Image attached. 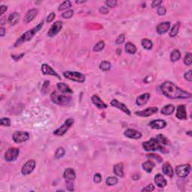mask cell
I'll use <instances>...</instances> for the list:
<instances>
[{"label": "cell", "instance_id": "6da1fadb", "mask_svg": "<svg viewBox=\"0 0 192 192\" xmlns=\"http://www.w3.org/2000/svg\"><path fill=\"white\" fill-rule=\"evenodd\" d=\"M162 93L168 98L172 99H190L191 94L177 86L171 81H165L160 86Z\"/></svg>", "mask_w": 192, "mask_h": 192}, {"label": "cell", "instance_id": "7a4b0ae2", "mask_svg": "<svg viewBox=\"0 0 192 192\" xmlns=\"http://www.w3.org/2000/svg\"><path fill=\"white\" fill-rule=\"evenodd\" d=\"M43 26H44V21L42 20L39 24H38L37 26H35L34 28H33V29H30V30L27 31V32H26L25 33H23V34L18 39H17V42H15L14 46L15 47L20 46V45L22 44L30 41L31 39L34 37L35 35H36L37 33H39V31L41 30V29L43 27Z\"/></svg>", "mask_w": 192, "mask_h": 192}, {"label": "cell", "instance_id": "3957f363", "mask_svg": "<svg viewBox=\"0 0 192 192\" xmlns=\"http://www.w3.org/2000/svg\"><path fill=\"white\" fill-rule=\"evenodd\" d=\"M143 148L146 152H154V151H160L161 152L165 153L166 149L165 146L162 145L160 142L157 140L156 137H152L148 141L143 143Z\"/></svg>", "mask_w": 192, "mask_h": 192}, {"label": "cell", "instance_id": "277c9868", "mask_svg": "<svg viewBox=\"0 0 192 192\" xmlns=\"http://www.w3.org/2000/svg\"><path fill=\"white\" fill-rule=\"evenodd\" d=\"M50 99L53 103L56 104V105L65 106V105H68L71 103L72 98L69 95H59L58 92H53L51 93Z\"/></svg>", "mask_w": 192, "mask_h": 192}, {"label": "cell", "instance_id": "5b68a950", "mask_svg": "<svg viewBox=\"0 0 192 192\" xmlns=\"http://www.w3.org/2000/svg\"><path fill=\"white\" fill-rule=\"evenodd\" d=\"M63 76L68 80H72V81L77 82V83H84L86 80V76L82 73L77 72V71H64Z\"/></svg>", "mask_w": 192, "mask_h": 192}, {"label": "cell", "instance_id": "8992f818", "mask_svg": "<svg viewBox=\"0 0 192 192\" xmlns=\"http://www.w3.org/2000/svg\"><path fill=\"white\" fill-rule=\"evenodd\" d=\"M74 122V119H67L65 122L63 123L59 128H58L56 130H55V131H53V134L56 136H63L68 131V129H69L73 125Z\"/></svg>", "mask_w": 192, "mask_h": 192}, {"label": "cell", "instance_id": "52a82bcc", "mask_svg": "<svg viewBox=\"0 0 192 192\" xmlns=\"http://www.w3.org/2000/svg\"><path fill=\"white\" fill-rule=\"evenodd\" d=\"M20 151L17 148H10L7 150V152L5 154V159L6 162H14L18 158Z\"/></svg>", "mask_w": 192, "mask_h": 192}, {"label": "cell", "instance_id": "ba28073f", "mask_svg": "<svg viewBox=\"0 0 192 192\" xmlns=\"http://www.w3.org/2000/svg\"><path fill=\"white\" fill-rule=\"evenodd\" d=\"M12 138L16 143H23L29 140V134L26 131H15L13 134Z\"/></svg>", "mask_w": 192, "mask_h": 192}, {"label": "cell", "instance_id": "9c48e42d", "mask_svg": "<svg viewBox=\"0 0 192 192\" xmlns=\"http://www.w3.org/2000/svg\"><path fill=\"white\" fill-rule=\"evenodd\" d=\"M36 162L34 160H29L27 162L23 165V168H22L21 172L23 175H29L30 173H33L34 169L36 168Z\"/></svg>", "mask_w": 192, "mask_h": 192}, {"label": "cell", "instance_id": "30bf717a", "mask_svg": "<svg viewBox=\"0 0 192 192\" xmlns=\"http://www.w3.org/2000/svg\"><path fill=\"white\" fill-rule=\"evenodd\" d=\"M191 171V166L189 165H182L176 168V173L179 177L185 178L188 176Z\"/></svg>", "mask_w": 192, "mask_h": 192}, {"label": "cell", "instance_id": "8fae6325", "mask_svg": "<svg viewBox=\"0 0 192 192\" xmlns=\"http://www.w3.org/2000/svg\"><path fill=\"white\" fill-rule=\"evenodd\" d=\"M62 29V22L59 21V20L55 22L50 28L47 33V36L49 37H54L59 33Z\"/></svg>", "mask_w": 192, "mask_h": 192}, {"label": "cell", "instance_id": "7c38bea8", "mask_svg": "<svg viewBox=\"0 0 192 192\" xmlns=\"http://www.w3.org/2000/svg\"><path fill=\"white\" fill-rule=\"evenodd\" d=\"M110 105L112 107H114L122 110L123 113L127 114L128 116H131V111L128 108V107L123 103H122V102H119L116 99H113L110 102Z\"/></svg>", "mask_w": 192, "mask_h": 192}, {"label": "cell", "instance_id": "4fadbf2b", "mask_svg": "<svg viewBox=\"0 0 192 192\" xmlns=\"http://www.w3.org/2000/svg\"><path fill=\"white\" fill-rule=\"evenodd\" d=\"M158 109L156 107H148L146 109L143 110L138 111V112H136L135 114L137 116H139L141 117H147L149 116H152L153 114L156 113L158 112Z\"/></svg>", "mask_w": 192, "mask_h": 192}, {"label": "cell", "instance_id": "5bb4252c", "mask_svg": "<svg viewBox=\"0 0 192 192\" xmlns=\"http://www.w3.org/2000/svg\"><path fill=\"white\" fill-rule=\"evenodd\" d=\"M124 135L128 138L135 139V140H139L142 137V134L140 131L135 129H132V128H128L124 132Z\"/></svg>", "mask_w": 192, "mask_h": 192}, {"label": "cell", "instance_id": "9a60e30c", "mask_svg": "<svg viewBox=\"0 0 192 192\" xmlns=\"http://www.w3.org/2000/svg\"><path fill=\"white\" fill-rule=\"evenodd\" d=\"M42 71L44 74L45 75H51V76H54V77H57L59 80H61V77L56 72V71H54L49 65L47 64H43L42 65Z\"/></svg>", "mask_w": 192, "mask_h": 192}, {"label": "cell", "instance_id": "2e32d148", "mask_svg": "<svg viewBox=\"0 0 192 192\" xmlns=\"http://www.w3.org/2000/svg\"><path fill=\"white\" fill-rule=\"evenodd\" d=\"M149 125L154 129H162L167 126V122L164 119H155L151 121Z\"/></svg>", "mask_w": 192, "mask_h": 192}, {"label": "cell", "instance_id": "e0dca14e", "mask_svg": "<svg viewBox=\"0 0 192 192\" xmlns=\"http://www.w3.org/2000/svg\"><path fill=\"white\" fill-rule=\"evenodd\" d=\"M91 100H92V102L93 103V105L97 107L99 109H106V108H107V105L99 98V95H92V98H91Z\"/></svg>", "mask_w": 192, "mask_h": 192}, {"label": "cell", "instance_id": "ac0fdd59", "mask_svg": "<svg viewBox=\"0 0 192 192\" xmlns=\"http://www.w3.org/2000/svg\"><path fill=\"white\" fill-rule=\"evenodd\" d=\"M176 118L179 120H185L187 119V111L186 107L184 105H179L176 108Z\"/></svg>", "mask_w": 192, "mask_h": 192}, {"label": "cell", "instance_id": "d6986e66", "mask_svg": "<svg viewBox=\"0 0 192 192\" xmlns=\"http://www.w3.org/2000/svg\"><path fill=\"white\" fill-rule=\"evenodd\" d=\"M64 179L66 182H73L76 179L75 171L71 168H67L64 172Z\"/></svg>", "mask_w": 192, "mask_h": 192}, {"label": "cell", "instance_id": "ffe728a7", "mask_svg": "<svg viewBox=\"0 0 192 192\" xmlns=\"http://www.w3.org/2000/svg\"><path fill=\"white\" fill-rule=\"evenodd\" d=\"M170 28H171V23L170 22H163V23H161L158 25L156 31L159 35H163L168 33Z\"/></svg>", "mask_w": 192, "mask_h": 192}, {"label": "cell", "instance_id": "44dd1931", "mask_svg": "<svg viewBox=\"0 0 192 192\" xmlns=\"http://www.w3.org/2000/svg\"><path fill=\"white\" fill-rule=\"evenodd\" d=\"M155 182L158 188H165L168 184L165 177L160 173H158L155 176Z\"/></svg>", "mask_w": 192, "mask_h": 192}, {"label": "cell", "instance_id": "7402d4cb", "mask_svg": "<svg viewBox=\"0 0 192 192\" xmlns=\"http://www.w3.org/2000/svg\"><path fill=\"white\" fill-rule=\"evenodd\" d=\"M149 99H150V95L149 93H144L138 96V98L136 100V104L138 106H143L147 103Z\"/></svg>", "mask_w": 192, "mask_h": 192}, {"label": "cell", "instance_id": "603a6c76", "mask_svg": "<svg viewBox=\"0 0 192 192\" xmlns=\"http://www.w3.org/2000/svg\"><path fill=\"white\" fill-rule=\"evenodd\" d=\"M38 14V10L36 8H33L28 11V12L26 13V16H25L24 20L26 23H29V22L33 21L36 17Z\"/></svg>", "mask_w": 192, "mask_h": 192}, {"label": "cell", "instance_id": "cb8c5ba5", "mask_svg": "<svg viewBox=\"0 0 192 192\" xmlns=\"http://www.w3.org/2000/svg\"><path fill=\"white\" fill-rule=\"evenodd\" d=\"M20 20V15L17 12H14L8 16V21L11 26H14L17 24Z\"/></svg>", "mask_w": 192, "mask_h": 192}, {"label": "cell", "instance_id": "d4e9b609", "mask_svg": "<svg viewBox=\"0 0 192 192\" xmlns=\"http://www.w3.org/2000/svg\"><path fill=\"white\" fill-rule=\"evenodd\" d=\"M162 171H163L164 174H165L166 176L169 177L173 176V169L172 166L171 165V164L167 162V163L164 164L163 168H162Z\"/></svg>", "mask_w": 192, "mask_h": 192}, {"label": "cell", "instance_id": "484cf974", "mask_svg": "<svg viewBox=\"0 0 192 192\" xmlns=\"http://www.w3.org/2000/svg\"><path fill=\"white\" fill-rule=\"evenodd\" d=\"M57 89L63 94H71L73 93V91L71 88L64 83H57Z\"/></svg>", "mask_w": 192, "mask_h": 192}, {"label": "cell", "instance_id": "4316f807", "mask_svg": "<svg viewBox=\"0 0 192 192\" xmlns=\"http://www.w3.org/2000/svg\"><path fill=\"white\" fill-rule=\"evenodd\" d=\"M175 111V107L173 105H168L164 107L161 110V113L164 115H171Z\"/></svg>", "mask_w": 192, "mask_h": 192}, {"label": "cell", "instance_id": "83f0119b", "mask_svg": "<svg viewBox=\"0 0 192 192\" xmlns=\"http://www.w3.org/2000/svg\"><path fill=\"white\" fill-rule=\"evenodd\" d=\"M113 172L117 176L123 177L124 176V171H123V165L122 163L117 164L114 166Z\"/></svg>", "mask_w": 192, "mask_h": 192}, {"label": "cell", "instance_id": "f1b7e54d", "mask_svg": "<svg viewBox=\"0 0 192 192\" xmlns=\"http://www.w3.org/2000/svg\"><path fill=\"white\" fill-rule=\"evenodd\" d=\"M155 164L153 162H152V161H147V162H144V163L142 165L143 169L147 173L152 172L153 168H155Z\"/></svg>", "mask_w": 192, "mask_h": 192}, {"label": "cell", "instance_id": "f546056e", "mask_svg": "<svg viewBox=\"0 0 192 192\" xmlns=\"http://www.w3.org/2000/svg\"><path fill=\"white\" fill-rule=\"evenodd\" d=\"M125 51L126 53L129 54H134L137 52V47L134 44L131 42H128L125 44Z\"/></svg>", "mask_w": 192, "mask_h": 192}, {"label": "cell", "instance_id": "4dcf8cb0", "mask_svg": "<svg viewBox=\"0 0 192 192\" xmlns=\"http://www.w3.org/2000/svg\"><path fill=\"white\" fill-rule=\"evenodd\" d=\"M180 26H181V23H180V22H177V23L173 26L172 29L171 30V33H170V36H171V37H175V36H177V34L179 33V31Z\"/></svg>", "mask_w": 192, "mask_h": 192}, {"label": "cell", "instance_id": "1f68e13d", "mask_svg": "<svg viewBox=\"0 0 192 192\" xmlns=\"http://www.w3.org/2000/svg\"><path fill=\"white\" fill-rule=\"evenodd\" d=\"M181 58V53L178 50H174L171 52V62H177L178 60H179V59Z\"/></svg>", "mask_w": 192, "mask_h": 192}, {"label": "cell", "instance_id": "d6a6232c", "mask_svg": "<svg viewBox=\"0 0 192 192\" xmlns=\"http://www.w3.org/2000/svg\"><path fill=\"white\" fill-rule=\"evenodd\" d=\"M141 44L143 47L146 50H151L153 47V44H152V41L147 39H143L141 41Z\"/></svg>", "mask_w": 192, "mask_h": 192}, {"label": "cell", "instance_id": "836d02e7", "mask_svg": "<svg viewBox=\"0 0 192 192\" xmlns=\"http://www.w3.org/2000/svg\"><path fill=\"white\" fill-rule=\"evenodd\" d=\"M99 68L103 71H108L111 68V63L107 61H103L101 62Z\"/></svg>", "mask_w": 192, "mask_h": 192}, {"label": "cell", "instance_id": "e575fe53", "mask_svg": "<svg viewBox=\"0 0 192 192\" xmlns=\"http://www.w3.org/2000/svg\"><path fill=\"white\" fill-rule=\"evenodd\" d=\"M156 138L157 140L160 142V143H161L162 145H163V146H168V145H170L169 140H168V138H167L165 136H164L163 134H158V135H157Z\"/></svg>", "mask_w": 192, "mask_h": 192}, {"label": "cell", "instance_id": "d590c367", "mask_svg": "<svg viewBox=\"0 0 192 192\" xmlns=\"http://www.w3.org/2000/svg\"><path fill=\"white\" fill-rule=\"evenodd\" d=\"M71 7V2L70 1H65V2H63L61 5H59V7L58 10L59 11H65V10L68 9Z\"/></svg>", "mask_w": 192, "mask_h": 192}, {"label": "cell", "instance_id": "8d00e7d4", "mask_svg": "<svg viewBox=\"0 0 192 192\" xmlns=\"http://www.w3.org/2000/svg\"><path fill=\"white\" fill-rule=\"evenodd\" d=\"M65 149H64L63 147H62V146H60V147H59L58 149H56V151L55 158H56V159H59V158H62V157L65 155Z\"/></svg>", "mask_w": 192, "mask_h": 192}, {"label": "cell", "instance_id": "74e56055", "mask_svg": "<svg viewBox=\"0 0 192 192\" xmlns=\"http://www.w3.org/2000/svg\"><path fill=\"white\" fill-rule=\"evenodd\" d=\"M105 44L103 41H100V42H98L93 47V50L95 52H99V51H102V50L105 48Z\"/></svg>", "mask_w": 192, "mask_h": 192}, {"label": "cell", "instance_id": "f35d334b", "mask_svg": "<svg viewBox=\"0 0 192 192\" xmlns=\"http://www.w3.org/2000/svg\"><path fill=\"white\" fill-rule=\"evenodd\" d=\"M117 182H118V179L114 176L108 177L106 180V183L108 186L115 185L117 184Z\"/></svg>", "mask_w": 192, "mask_h": 192}, {"label": "cell", "instance_id": "ab89813d", "mask_svg": "<svg viewBox=\"0 0 192 192\" xmlns=\"http://www.w3.org/2000/svg\"><path fill=\"white\" fill-rule=\"evenodd\" d=\"M191 62H192L191 53H187L185 56L184 58V64L185 65H188V66H189V65H191Z\"/></svg>", "mask_w": 192, "mask_h": 192}, {"label": "cell", "instance_id": "60d3db41", "mask_svg": "<svg viewBox=\"0 0 192 192\" xmlns=\"http://www.w3.org/2000/svg\"><path fill=\"white\" fill-rule=\"evenodd\" d=\"M73 15H74L73 10H68V11H66L65 12H63L62 14V17L65 19H70L71 17H72Z\"/></svg>", "mask_w": 192, "mask_h": 192}, {"label": "cell", "instance_id": "b9f144b4", "mask_svg": "<svg viewBox=\"0 0 192 192\" xmlns=\"http://www.w3.org/2000/svg\"><path fill=\"white\" fill-rule=\"evenodd\" d=\"M0 123H1V125L2 126H5V127H9L11 125V119L9 118H7V117H5V118L1 119V121H0Z\"/></svg>", "mask_w": 192, "mask_h": 192}, {"label": "cell", "instance_id": "7bdbcfd3", "mask_svg": "<svg viewBox=\"0 0 192 192\" xmlns=\"http://www.w3.org/2000/svg\"><path fill=\"white\" fill-rule=\"evenodd\" d=\"M147 157L149 158H154V159L157 160L158 163H162V161H163V158H161L159 155H155V154H149V155H147Z\"/></svg>", "mask_w": 192, "mask_h": 192}, {"label": "cell", "instance_id": "ee69618b", "mask_svg": "<svg viewBox=\"0 0 192 192\" xmlns=\"http://www.w3.org/2000/svg\"><path fill=\"white\" fill-rule=\"evenodd\" d=\"M105 4L110 8H113L117 5V1H116V0H107L105 2Z\"/></svg>", "mask_w": 192, "mask_h": 192}, {"label": "cell", "instance_id": "f6af8a7d", "mask_svg": "<svg viewBox=\"0 0 192 192\" xmlns=\"http://www.w3.org/2000/svg\"><path fill=\"white\" fill-rule=\"evenodd\" d=\"M166 8L164 6H159L158 7V10H157V13H158V15L160 16H163L166 14Z\"/></svg>", "mask_w": 192, "mask_h": 192}, {"label": "cell", "instance_id": "bcb514c9", "mask_svg": "<svg viewBox=\"0 0 192 192\" xmlns=\"http://www.w3.org/2000/svg\"><path fill=\"white\" fill-rule=\"evenodd\" d=\"M102 176L100 173H95V176L93 177V180L95 183H100L102 182Z\"/></svg>", "mask_w": 192, "mask_h": 192}, {"label": "cell", "instance_id": "7dc6e473", "mask_svg": "<svg viewBox=\"0 0 192 192\" xmlns=\"http://www.w3.org/2000/svg\"><path fill=\"white\" fill-rule=\"evenodd\" d=\"M49 86H50V81H47H47H45L44 83L43 86H42V92H43L44 94H45L47 92Z\"/></svg>", "mask_w": 192, "mask_h": 192}, {"label": "cell", "instance_id": "c3c4849f", "mask_svg": "<svg viewBox=\"0 0 192 192\" xmlns=\"http://www.w3.org/2000/svg\"><path fill=\"white\" fill-rule=\"evenodd\" d=\"M184 77L187 81L191 82L192 81V75H191V70H189L188 72H186L184 74Z\"/></svg>", "mask_w": 192, "mask_h": 192}, {"label": "cell", "instance_id": "681fc988", "mask_svg": "<svg viewBox=\"0 0 192 192\" xmlns=\"http://www.w3.org/2000/svg\"><path fill=\"white\" fill-rule=\"evenodd\" d=\"M155 190V187H154V185L152 184H149L147 186H146L145 188H143V189H142V191H153Z\"/></svg>", "mask_w": 192, "mask_h": 192}, {"label": "cell", "instance_id": "f907efd6", "mask_svg": "<svg viewBox=\"0 0 192 192\" xmlns=\"http://www.w3.org/2000/svg\"><path fill=\"white\" fill-rule=\"evenodd\" d=\"M125 37L124 35H120V36L117 38L116 40V44H122L123 42H125Z\"/></svg>", "mask_w": 192, "mask_h": 192}, {"label": "cell", "instance_id": "816d5d0a", "mask_svg": "<svg viewBox=\"0 0 192 192\" xmlns=\"http://www.w3.org/2000/svg\"><path fill=\"white\" fill-rule=\"evenodd\" d=\"M55 17H56L55 13L54 12L50 13V14L47 16V23H51V22L55 19Z\"/></svg>", "mask_w": 192, "mask_h": 192}, {"label": "cell", "instance_id": "f5cc1de1", "mask_svg": "<svg viewBox=\"0 0 192 192\" xmlns=\"http://www.w3.org/2000/svg\"><path fill=\"white\" fill-rule=\"evenodd\" d=\"M161 4H162V1H158V0H155L153 1L152 3V8H155V7L161 6Z\"/></svg>", "mask_w": 192, "mask_h": 192}, {"label": "cell", "instance_id": "db71d44e", "mask_svg": "<svg viewBox=\"0 0 192 192\" xmlns=\"http://www.w3.org/2000/svg\"><path fill=\"white\" fill-rule=\"evenodd\" d=\"M7 9H8V7H7L6 5H1V7H0V12H1L0 14H1V15H3L4 13L6 12Z\"/></svg>", "mask_w": 192, "mask_h": 192}, {"label": "cell", "instance_id": "11a10c76", "mask_svg": "<svg viewBox=\"0 0 192 192\" xmlns=\"http://www.w3.org/2000/svg\"><path fill=\"white\" fill-rule=\"evenodd\" d=\"M99 11H100L102 14H107V13H109V9H108L107 7L103 6L99 8Z\"/></svg>", "mask_w": 192, "mask_h": 192}, {"label": "cell", "instance_id": "9f6ffc18", "mask_svg": "<svg viewBox=\"0 0 192 192\" xmlns=\"http://www.w3.org/2000/svg\"><path fill=\"white\" fill-rule=\"evenodd\" d=\"M67 184V188L70 191H73L74 190V185H73V182H66Z\"/></svg>", "mask_w": 192, "mask_h": 192}, {"label": "cell", "instance_id": "6f0895ef", "mask_svg": "<svg viewBox=\"0 0 192 192\" xmlns=\"http://www.w3.org/2000/svg\"><path fill=\"white\" fill-rule=\"evenodd\" d=\"M23 56H24V53H21L20 56H11V57H12L15 61H17V60H19L20 59H21Z\"/></svg>", "mask_w": 192, "mask_h": 192}, {"label": "cell", "instance_id": "680465c9", "mask_svg": "<svg viewBox=\"0 0 192 192\" xmlns=\"http://www.w3.org/2000/svg\"><path fill=\"white\" fill-rule=\"evenodd\" d=\"M5 35V29L4 27H1L0 28V36L3 37Z\"/></svg>", "mask_w": 192, "mask_h": 192}, {"label": "cell", "instance_id": "91938a15", "mask_svg": "<svg viewBox=\"0 0 192 192\" xmlns=\"http://www.w3.org/2000/svg\"><path fill=\"white\" fill-rule=\"evenodd\" d=\"M86 2V1H76V3L80 4V3H83V2Z\"/></svg>", "mask_w": 192, "mask_h": 192}]
</instances>
